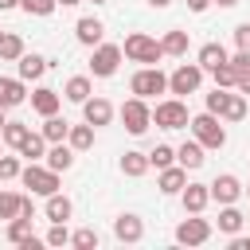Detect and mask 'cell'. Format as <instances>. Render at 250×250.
<instances>
[{
	"label": "cell",
	"instance_id": "1",
	"mask_svg": "<svg viewBox=\"0 0 250 250\" xmlns=\"http://www.w3.org/2000/svg\"><path fill=\"white\" fill-rule=\"evenodd\" d=\"M121 55H125V59H133V62H141V66H156V62L164 59V51H160V39H152V35H145V31H133V35H125V43H121Z\"/></svg>",
	"mask_w": 250,
	"mask_h": 250
},
{
	"label": "cell",
	"instance_id": "2",
	"mask_svg": "<svg viewBox=\"0 0 250 250\" xmlns=\"http://www.w3.org/2000/svg\"><path fill=\"white\" fill-rule=\"evenodd\" d=\"M188 125H191V137H195L203 148H223V145H227L223 117H215V113H195Z\"/></svg>",
	"mask_w": 250,
	"mask_h": 250
},
{
	"label": "cell",
	"instance_id": "3",
	"mask_svg": "<svg viewBox=\"0 0 250 250\" xmlns=\"http://www.w3.org/2000/svg\"><path fill=\"white\" fill-rule=\"evenodd\" d=\"M20 180H23V188H31V195L59 191V172L47 168V164H39V160H27V168H20Z\"/></svg>",
	"mask_w": 250,
	"mask_h": 250
},
{
	"label": "cell",
	"instance_id": "4",
	"mask_svg": "<svg viewBox=\"0 0 250 250\" xmlns=\"http://www.w3.org/2000/svg\"><path fill=\"white\" fill-rule=\"evenodd\" d=\"M129 90H133V98H152V94H164L168 90V74L160 70V66H141L133 78H129Z\"/></svg>",
	"mask_w": 250,
	"mask_h": 250
},
{
	"label": "cell",
	"instance_id": "5",
	"mask_svg": "<svg viewBox=\"0 0 250 250\" xmlns=\"http://www.w3.org/2000/svg\"><path fill=\"white\" fill-rule=\"evenodd\" d=\"M121 59H125V55H121L117 43H98L94 55H90V74H94V78H109V74H117Z\"/></svg>",
	"mask_w": 250,
	"mask_h": 250
},
{
	"label": "cell",
	"instance_id": "6",
	"mask_svg": "<svg viewBox=\"0 0 250 250\" xmlns=\"http://www.w3.org/2000/svg\"><path fill=\"white\" fill-rule=\"evenodd\" d=\"M152 121H156L160 129H188L191 113H188V105H184L180 98H168V102H156V109H152Z\"/></svg>",
	"mask_w": 250,
	"mask_h": 250
},
{
	"label": "cell",
	"instance_id": "7",
	"mask_svg": "<svg viewBox=\"0 0 250 250\" xmlns=\"http://www.w3.org/2000/svg\"><path fill=\"white\" fill-rule=\"evenodd\" d=\"M121 121H125V129H129L133 137L148 133V125H152V109H148V102H145V98H129V102L121 105Z\"/></svg>",
	"mask_w": 250,
	"mask_h": 250
},
{
	"label": "cell",
	"instance_id": "8",
	"mask_svg": "<svg viewBox=\"0 0 250 250\" xmlns=\"http://www.w3.org/2000/svg\"><path fill=\"white\" fill-rule=\"evenodd\" d=\"M199 82H203V66L199 62H184V66H176L168 74V90L172 94H195Z\"/></svg>",
	"mask_w": 250,
	"mask_h": 250
},
{
	"label": "cell",
	"instance_id": "9",
	"mask_svg": "<svg viewBox=\"0 0 250 250\" xmlns=\"http://www.w3.org/2000/svg\"><path fill=\"white\" fill-rule=\"evenodd\" d=\"M207 238H211V223L207 219H184L176 227V242L180 246H203Z\"/></svg>",
	"mask_w": 250,
	"mask_h": 250
},
{
	"label": "cell",
	"instance_id": "10",
	"mask_svg": "<svg viewBox=\"0 0 250 250\" xmlns=\"http://www.w3.org/2000/svg\"><path fill=\"white\" fill-rule=\"evenodd\" d=\"M207 191H211V199H215V203H234V199L242 195V184H238V176L223 172V176H215V180L207 184Z\"/></svg>",
	"mask_w": 250,
	"mask_h": 250
},
{
	"label": "cell",
	"instance_id": "11",
	"mask_svg": "<svg viewBox=\"0 0 250 250\" xmlns=\"http://www.w3.org/2000/svg\"><path fill=\"white\" fill-rule=\"evenodd\" d=\"M47 66H51V59H43V55H35V51H31V55L23 51V55L16 59V74H20L23 82H35V78H43V74H47Z\"/></svg>",
	"mask_w": 250,
	"mask_h": 250
},
{
	"label": "cell",
	"instance_id": "12",
	"mask_svg": "<svg viewBox=\"0 0 250 250\" xmlns=\"http://www.w3.org/2000/svg\"><path fill=\"white\" fill-rule=\"evenodd\" d=\"M23 98H27L23 78H20V74H16V78H4V74H0V109H16V105H23Z\"/></svg>",
	"mask_w": 250,
	"mask_h": 250
},
{
	"label": "cell",
	"instance_id": "13",
	"mask_svg": "<svg viewBox=\"0 0 250 250\" xmlns=\"http://www.w3.org/2000/svg\"><path fill=\"white\" fill-rule=\"evenodd\" d=\"M74 35H78V43H82V47H98V43H102V35H105V23H102L98 16H82V20L74 23Z\"/></svg>",
	"mask_w": 250,
	"mask_h": 250
},
{
	"label": "cell",
	"instance_id": "14",
	"mask_svg": "<svg viewBox=\"0 0 250 250\" xmlns=\"http://www.w3.org/2000/svg\"><path fill=\"white\" fill-rule=\"evenodd\" d=\"M184 184H188V168H184V164H168V168H160L156 188H160L164 195H180V191H184Z\"/></svg>",
	"mask_w": 250,
	"mask_h": 250
},
{
	"label": "cell",
	"instance_id": "15",
	"mask_svg": "<svg viewBox=\"0 0 250 250\" xmlns=\"http://www.w3.org/2000/svg\"><path fill=\"white\" fill-rule=\"evenodd\" d=\"M113 234H117V242H141V238H145L141 215H117V219H113Z\"/></svg>",
	"mask_w": 250,
	"mask_h": 250
},
{
	"label": "cell",
	"instance_id": "16",
	"mask_svg": "<svg viewBox=\"0 0 250 250\" xmlns=\"http://www.w3.org/2000/svg\"><path fill=\"white\" fill-rule=\"evenodd\" d=\"M59 105H62V94H59V90H51V86H39V90L31 94V109H35L39 117L59 113Z\"/></svg>",
	"mask_w": 250,
	"mask_h": 250
},
{
	"label": "cell",
	"instance_id": "17",
	"mask_svg": "<svg viewBox=\"0 0 250 250\" xmlns=\"http://www.w3.org/2000/svg\"><path fill=\"white\" fill-rule=\"evenodd\" d=\"M82 117H86L94 129H98V125H109V121H113V105H109L105 98H86V102H82Z\"/></svg>",
	"mask_w": 250,
	"mask_h": 250
},
{
	"label": "cell",
	"instance_id": "18",
	"mask_svg": "<svg viewBox=\"0 0 250 250\" xmlns=\"http://www.w3.org/2000/svg\"><path fill=\"white\" fill-rule=\"evenodd\" d=\"M180 199H184V211H188V215H199V211L211 203V191H207V184H184Z\"/></svg>",
	"mask_w": 250,
	"mask_h": 250
},
{
	"label": "cell",
	"instance_id": "19",
	"mask_svg": "<svg viewBox=\"0 0 250 250\" xmlns=\"http://www.w3.org/2000/svg\"><path fill=\"white\" fill-rule=\"evenodd\" d=\"M203 152H207V148H203V145L191 137V141H184V145L176 148V164H184L188 172H195V168H203V160H207Z\"/></svg>",
	"mask_w": 250,
	"mask_h": 250
},
{
	"label": "cell",
	"instance_id": "20",
	"mask_svg": "<svg viewBox=\"0 0 250 250\" xmlns=\"http://www.w3.org/2000/svg\"><path fill=\"white\" fill-rule=\"evenodd\" d=\"M43 160H47V168H55V172H66V168L74 164V148H70L66 141H55V145L43 152Z\"/></svg>",
	"mask_w": 250,
	"mask_h": 250
},
{
	"label": "cell",
	"instance_id": "21",
	"mask_svg": "<svg viewBox=\"0 0 250 250\" xmlns=\"http://www.w3.org/2000/svg\"><path fill=\"white\" fill-rule=\"evenodd\" d=\"M230 70H234V90L250 98V51H238L234 59H227Z\"/></svg>",
	"mask_w": 250,
	"mask_h": 250
},
{
	"label": "cell",
	"instance_id": "22",
	"mask_svg": "<svg viewBox=\"0 0 250 250\" xmlns=\"http://www.w3.org/2000/svg\"><path fill=\"white\" fill-rule=\"evenodd\" d=\"M43 211H47V219H51V223H66V219L74 215V203H70L66 195L51 191V195H47V207H43Z\"/></svg>",
	"mask_w": 250,
	"mask_h": 250
},
{
	"label": "cell",
	"instance_id": "23",
	"mask_svg": "<svg viewBox=\"0 0 250 250\" xmlns=\"http://www.w3.org/2000/svg\"><path fill=\"white\" fill-rule=\"evenodd\" d=\"M227 59H230V55H227L223 43H203V47H199V66H203V74L215 70V66H223Z\"/></svg>",
	"mask_w": 250,
	"mask_h": 250
},
{
	"label": "cell",
	"instance_id": "24",
	"mask_svg": "<svg viewBox=\"0 0 250 250\" xmlns=\"http://www.w3.org/2000/svg\"><path fill=\"white\" fill-rule=\"evenodd\" d=\"M90 94H94V86H90L86 74H74V78H66V86H62V98H66V102H78V105H82Z\"/></svg>",
	"mask_w": 250,
	"mask_h": 250
},
{
	"label": "cell",
	"instance_id": "25",
	"mask_svg": "<svg viewBox=\"0 0 250 250\" xmlns=\"http://www.w3.org/2000/svg\"><path fill=\"white\" fill-rule=\"evenodd\" d=\"M43 141L47 145H55V141H66V133H70V121L66 117H59V113H51V117H43Z\"/></svg>",
	"mask_w": 250,
	"mask_h": 250
},
{
	"label": "cell",
	"instance_id": "26",
	"mask_svg": "<svg viewBox=\"0 0 250 250\" xmlns=\"http://www.w3.org/2000/svg\"><path fill=\"white\" fill-rule=\"evenodd\" d=\"M242 223H246V215H242L234 203H223V211H219V230H223V234H238Z\"/></svg>",
	"mask_w": 250,
	"mask_h": 250
},
{
	"label": "cell",
	"instance_id": "27",
	"mask_svg": "<svg viewBox=\"0 0 250 250\" xmlns=\"http://www.w3.org/2000/svg\"><path fill=\"white\" fill-rule=\"evenodd\" d=\"M160 51H164V55H176V59H184V55H188V31L172 27V31L160 39Z\"/></svg>",
	"mask_w": 250,
	"mask_h": 250
},
{
	"label": "cell",
	"instance_id": "28",
	"mask_svg": "<svg viewBox=\"0 0 250 250\" xmlns=\"http://www.w3.org/2000/svg\"><path fill=\"white\" fill-rule=\"evenodd\" d=\"M66 145L74 148V152H86L90 145H94V125L86 121V125H70V133H66Z\"/></svg>",
	"mask_w": 250,
	"mask_h": 250
},
{
	"label": "cell",
	"instance_id": "29",
	"mask_svg": "<svg viewBox=\"0 0 250 250\" xmlns=\"http://www.w3.org/2000/svg\"><path fill=\"white\" fill-rule=\"evenodd\" d=\"M121 172H125V176H133V180H137V176H145V172H148V152L129 148V152L121 156Z\"/></svg>",
	"mask_w": 250,
	"mask_h": 250
},
{
	"label": "cell",
	"instance_id": "30",
	"mask_svg": "<svg viewBox=\"0 0 250 250\" xmlns=\"http://www.w3.org/2000/svg\"><path fill=\"white\" fill-rule=\"evenodd\" d=\"M27 133H31V129H27L23 121H4V129H0V141H4L8 148H20V145L27 141Z\"/></svg>",
	"mask_w": 250,
	"mask_h": 250
},
{
	"label": "cell",
	"instance_id": "31",
	"mask_svg": "<svg viewBox=\"0 0 250 250\" xmlns=\"http://www.w3.org/2000/svg\"><path fill=\"white\" fill-rule=\"evenodd\" d=\"M4 234H8V242H12V246L27 242V238H31V219H27V215H16V219H8V230H4Z\"/></svg>",
	"mask_w": 250,
	"mask_h": 250
},
{
	"label": "cell",
	"instance_id": "32",
	"mask_svg": "<svg viewBox=\"0 0 250 250\" xmlns=\"http://www.w3.org/2000/svg\"><path fill=\"white\" fill-rule=\"evenodd\" d=\"M20 156H27V160H43V152H47V141H43V133H27V141L16 148Z\"/></svg>",
	"mask_w": 250,
	"mask_h": 250
},
{
	"label": "cell",
	"instance_id": "33",
	"mask_svg": "<svg viewBox=\"0 0 250 250\" xmlns=\"http://www.w3.org/2000/svg\"><path fill=\"white\" fill-rule=\"evenodd\" d=\"M23 55V39L16 35V31H4V39H0V59L4 62H16Z\"/></svg>",
	"mask_w": 250,
	"mask_h": 250
},
{
	"label": "cell",
	"instance_id": "34",
	"mask_svg": "<svg viewBox=\"0 0 250 250\" xmlns=\"http://www.w3.org/2000/svg\"><path fill=\"white\" fill-rule=\"evenodd\" d=\"M219 117H223V121H242V117H246V94H230V98H227V109H223Z\"/></svg>",
	"mask_w": 250,
	"mask_h": 250
},
{
	"label": "cell",
	"instance_id": "35",
	"mask_svg": "<svg viewBox=\"0 0 250 250\" xmlns=\"http://www.w3.org/2000/svg\"><path fill=\"white\" fill-rule=\"evenodd\" d=\"M168 164H176V148H172V145H156V148L148 152V168L160 172V168H168Z\"/></svg>",
	"mask_w": 250,
	"mask_h": 250
},
{
	"label": "cell",
	"instance_id": "36",
	"mask_svg": "<svg viewBox=\"0 0 250 250\" xmlns=\"http://www.w3.org/2000/svg\"><path fill=\"white\" fill-rule=\"evenodd\" d=\"M70 246H78V250H98V230H94V227L74 230V234H70Z\"/></svg>",
	"mask_w": 250,
	"mask_h": 250
},
{
	"label": "cell",
	"instance_id": "37",
	"mask_svg": "<svg viewBox=\"0 0 250 250\" xmlns=\"http://www.w3.org/2000/svg\"><path fill=\"white\" fill-rule=\"evenodd\" d=\"M20 215V195L16 191H0V219H16Z\"/></svg>",
	"mask_w": 250,
	"mask_h": 250
},
{
	"label": "cell",
	"instance_id": "38",
	"mask_svg": "<svg viewBox=\"0 0 250 250\" xmlns=\"http://www.w3.org/2000/svg\"><path fill=\"white\" fill-rule=\"evenodd\" d=\"M20 8H23L27 16H51L59 4H55V0H20Z\"/></svg>",
	"mask_w": 250,
	"mask_h": 250
},
{
	"label": "cell",
	"instance_id": "39",
	"mask_svg": "<svg viewBox=\"0 0 250 250\" xmlns=\"http://www.w3.org/2000/svg\"><path fill=\"white\" fill-rule=\"evenodd\" d=\"M227 98H230V94H227L223 86H215V90L207 94V113H215V117H219V113L227 109Z\"/></svg>",
	"mask_w": 250,
	"mask_h": 250
},
{
	"label": "cell",
	"instance_id": "40",
	"mask_svg": "<svg viewBox=\"0 0 250 250\" xmlns=\"http://www.w3.org/2000/svg\"><path fill=\"white\" fill-rule=\"evenodd\" d=\"M47 246H66L70 242V230H66V223H51V230H47V238H43Z\"/></svg>",
	"mask_w": 250,
	"mask_h": 250
},
{
	"label": "cell",
	"instance_id": "41",
	"mask_svg": "<svg viewBox=\"0 0 250 250\" xmlns=\"http://www.w3.org/2000/svg\"><path fill=\"white\" fill-rule=\"evenodd\" d=\"M20 156H4L0 152V180H20Z\"/></svg>",
	"mask_w": 250,
	"mask_h": 250
},
{
	"label": "cell",
	"instance_id": "42",
	"mask_svg": "<svg viewBox=\"0 0 250 250\" xmlns=\"http://www.w3.org/2000/svg\"><path fill=\"white\" fill-rule=\"evenodd\" d=\"M211 78H215V86H223V90H230L234 86V70H230V62H223V66H215V70H207Z\"/></svg>",
	"mask_w": 250,
	"mask_h": 250
},
{
	"label": "cell",
	"instance_id": "43",
	"mask_svg": "<svg viewBox=\"0 0 250 250\" xmlns=\"http://www.w3.org/2000/svg\"><path fill=\"white\" fill-rule=\"evenodd\" d=\"M234 47L238 51H250V23H238L234 27Z\"/></svg>",
	"mask_w": 250,
	"mask_h": 250
},
{
	"label": "cell",
	"instance_id": "44",
	"mask_svg": "<svg viewBox=\"0 0 250 250\" xmlns=\"http://www.w3.org/2000/svg\"><path fill=\"white\" fill-rule=\"evenodd\" d=\"M20 215L35 219V203H31V195H20Z\"/></svg>",
	"mask_w": 250,
	"mask_h": 250
},
{
	"label": "cell",
	"instance_id": "45",
	"mask_svg": "<svg viewBox=\"0 0 250 250\" xmlns=\"http://www.w3.org/2000/svg\"><path fill=\"white\" fill-rule=\"evenodd\" d=\"M188 8H191V12H207V8H211V0H188Z\"/></svg>",
	"mask_w": 250,
	"mask_h": 250
},
{
	"label": "cell",
	"instance_id": "46",
	"mask_svg": "<svg viewBox=\"0 0 250 250\" xmlns=\"http://www.w3.org/2000/svg\"><path fill=\"white\" fill-rule=\"evenodd\" d=\"M12 8H20V0H0V12H12Z\"/></svg>",
	"mask_w": 250,
	"mask_h": 250
},
{
	"label": "cell",
	"instance_id": "47",
	"mask_svg": "<svg viewBox=\"0 0 250 250\" xmlns=\"http://www.w3.org/2000/svg\"><path fill=\"white\" fill-rule=\"evenodd\" d=\"M211 4H219V8H234L238 0H211Z\"/></svg>",
	"mask_w": 250,
	"mask_h": 250
},
{
	"label": "cell",
	"instance_id": "48",
	"mask_svg": "<svg viewBox=\"0 0 250 250\" xmlns=\"http://www.w3.org/2000/svg\"><path fill=\"white\" fill-rule=\"evenodd\" d=\"M55 4H62V8H74V4H82V0H55Z\"/></svg>",
	"mask_w": 250,
	"mask_h": 250
},
{
	"label": "cell",
	"instance_id": "49",
	"mask_svg": "<svg viewBox=\"0 0 250 250\" xmlns=\"http://www.w3.org/2000/svg\"><path fill=\"white\" fill-rule=\"evenodd\" d=\"M148 4H152V8H168L172 0H148Z\"/></svg>",
	"mask_w": 250,
	"mask_h": 250
},
{
	"label": "cell",
	"instance_id": "50",
	"mask_svg": "<svg viewBox=\"0 0 250 250\" xmlns=\"http://www.w3.org/2000/svg\"><path fill=\"white\" fill-rule=\"evenodd\" d=\"M4 121H8V117H4V109H0V129H4Z\"/></svg>",
	"mask_w": 250,
	"mask_h": 250
},
{
	"label": "cell",
	"instance_id": "51",
	"mask_svg": "<svg viewBox=\"0 0 250 250\" xmlns=\"http://www.w3.org/2000/svg\"><path fill=\"white\" fill-rule=\"evenodd\" d=\"M90 4H109V0H90Z\"/></svg>",
	"mask_w": 250,
	"mask_h": 250
},
{
	"label": "cell",
	"instance_id": "52",
	"mask_svg": "<svg viewBox=\"0 0 250 250\" xmlns=\"http://www.w3.org/2000/svg\"><path fill=\"white\" fill-rule=\"evenodd\" d=\"M0 152H4V141H0Z\"/></svg>",
	"mask_w": 250,
	"mask_h": 250
},
{
	"label": "cell",
	"instance_id": "53",
	"mask_svg": "<svg viewBox=\"0 0 250 250\" xmlns=\"http://www.w3.org/2000/svg\"><path fill=\"white\" fill-rule=\"evenodd\" d=\"M0 39H4V31H0Z\"/></svg>",
	"mask_w": 250,
	"mask_h": 250
}]
</instances>
